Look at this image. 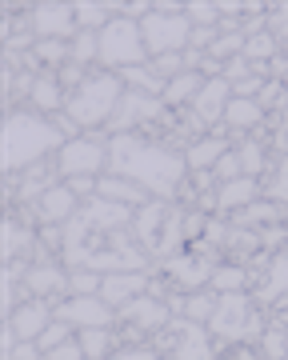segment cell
I'll use <instances>...</instances> for the list:
<instances>
[{
  "label": "cell",
  "instance_id": "cell-1",
  "mask_svg": "<svg viewBox=\"0 0 288 360\" xmlns=\"http://www.w3.org/2000/svg\"><path fill=\"white\" fill-rule=\"evenodd\" d=\"M108 172L136 180L160 200H176L188 160L176 144H157L140 132H124V136L108 141Z\"/></svg>",
  "mask_w": 288,
  "mask_h": 360
},
{
  "label": "cell",
  "instance_id": "cell-2",
  "mask_svg": "<svg viewBox=\"0 0 288 360\" xmlns=\"http://www.w3.org/2000/svg\"><path fill=\"white\" fill-rule=\"evenodd\" d=\"M0 141H4V172H13V176L65 148V136L53 124V116L25 112V108H8Z\"/></svg>",
  "mask_w": 288,
  "mask_h": 360
},
{
  "label": "cell",
  "instance_id": "cell-3",
  "mask_svg": "<svg viewBox=\"0 0 288 360\" xmlns=\"http://www.w3.org/2000/svg\"><path fill=\"white\" fill-rule=\"evenodd\" d=\"M184 208H176V200H160L152 196L144 208H136V220H132V232H136V240L140 248L152 257V264H164L172 260L176 252H184Z\"/></svg>",
  "mask_w": 288,
  "mask_h": 360
},
{
  "label": "cell",
  "instance_id": "cell-4",
  "mask_svg": "<svg viewBox=\"0 0 288 360\" xmlns=\"http://www.w3.org/2000/svg\"><path fill=\"white\" fill-rule=\"evenodd\" d=\"M120 96H124V80L117 72H89V80L80 84L77 92H68L65 112L77 120L84 132L108 129V120L117 112Z\"/></svg>",
  "mask_w": 288,
  "mask_h": 360
},
{
  "label": "cell",
  "instance_id": "cell-5",
  "mask_svg": "<svg viewBox=\"0 0 288 360\" xmlns=\"http://www.w3.org/2000/svg\"><path fill=\"white\" fill-rule=\"evenodd\" d=\"M209 333L224 345H261V336L268 333V321L252 309L249 292H221L216 312L209 321Z\"/></svg>",
  "mask_w": 288,
  "mask_h": 360
},
{
  "label": "cell",
  "instance_id": "cell-6",
  "mask_svg": "<svg viewBox=\"0 0 288 360\" xmlns=\"http://www.w3.org/2000/svg\"><path fill=\"white\" fill-rule=\"evenodd\" d=\"M148 44H144L140 20H129V16H112V25L100 32V65L112 68V72H124V68L148 65Z\"/></svg>",
  "mask_w": 288,
  "mask_h": 360
},
{
  "label": "cell",
  "instance_id": "cell-7",
  "mask_svg": "<svg viewBox=\"0 0 288 360\" xmlns=\"http://www.w3.org/2000/svg\"><path fill=\"white\" fill-rule=\"evenodd\" d=\"M108 136L105 129L96 132H80L77 141H65V148L53 156L56 168H60V180L72 176H105L108 172Z\"/></svg>",
  "mask_w": 288,
  "mask_h": 360
},
{
  "label": "cell",
  "instance_id": "cell-8",
  "mask_svg": "<svg viewBox=\"0 0 288 360\" xmlns=\"http://www.w3.org/2000/svg\"><path fill=\"white\" fill-rule=\"evenodd\" d=\"M144 44H148V56H169V52H188V40H192V20L184 13H148L140 20Z\"/></svg>",
  "mask_w": 288,
  "mask_h": 360
},
{
  "label": "cell",
  "instance_id": "cell-9",
  "mask_svg": "<svg viewBox=\"0 0 288 360\" xmlns=\"http://www.w3.org/2000/svg\"><path fill=\"white\" fill-rule=\"evenodd\" d=\"M164 108L169 104L160 101V96H148V92H136V89H124V96H120L117 112H112V120H108V136H124V132H136L140 124H152V120H160L164 116Z\"/></svg>",
  "mask_w": 288,
  "mask_h": 360
},
{
  "label": "cell",
  "instance_id": "cell-10",
  "mask_svg": "<svg viewBox=\"0 0 288 360\" xmlns=\"http://www.w3.org/2000/svg\"><path fill=\"white\" fill-rule=\"evenodd\" d=\"M56 321L72 324V328H112L117 321V309L108 304L105 296H68V300H56L53 304Z\"/></svg>",
  "mask_w": 288,
  "mask_h": 360
},
{
  "label": "cell",
  "instance_id": "cell-11",
  "mask_svg": "<svg viewBox=\"0 0 288 360\" xmlns=\"http://www.w3.org/2000/svg\"><path fill=\"white\" fill-rule=\"evenodd\" d=\"M32 32H37V40H72L80 32L77 4H68V0H40V4H32Z\"/></svg>",
  "mask_w": 288,
  "mask_h": 360
},
{
  "label": "cell",
  "instance_id": "cell-12",
  "mask_svg": "<svg viewBox=\"0 0 288 360\" xmlns=\"http://www.w3.org/2000/svg\"><path fill=\"white\" fill-rule=\"evenodd\" d=\"M68 281H72V272H68L60 260L28 264L25 281H20V304H25L28 296H32V300H56V296H68Z\"/></svg>",
  "mask_w": 288,
  "mask_h": 360
},
{
  "label": "cell",
  "instance_id": "cell-13",
  "mask_svg": "<svg viewBox=\"0 0 288 360\" xmlns=\"http://www.w3.org/2000/svg\"><path fill=\"white\" fill-rule=\"evenodd\" d=\"M117 321L129 324V328H140V333L148 336V333H164V328H169V324H172V309H169V300H164V296L144 292V296H136V300H129V304H120Z\"/></svg>",
  "mask_w": 288,
  "mask_h": 360
},
{
  "label": "cell",
  "instance_id": "cell-14",
  "mask_svg": "<svg viewBox=\"0 0 288 360\" xmlns=\"http://www.w3.org/2000/svg\"><path fill=\"white\" fill-rule=\"evenodd\" d=\"M169 328H176V352L172 360H212L216 348L209 340V324H197L188 316H172Z\"/></svg>",
  "mask_w": 288,
  "mask_h": 360
},
{
  "label": "cell",
  "instance_id": "cell-15",
  "mask_svg": "<svg viewBox=\"0 0 288 360\" xmlns=\"http://www.w3.org/2000/svg\"><path fill=\"white\" fill-rule=\"evenodd\" d=\"M228 104H233V84H228L224 77H212L209 84L200 89V96L192 101V108H188V112L197 116V120H204L209 129H216V124H224Z\"/></svg>",
  "mask_w": 288,
  "mask_h": 360
},
{
  "label": "cell",
  "instance_id": "cell-16",
  "mask_svg": "<svg viewBox=\"0 0 288 360\" xmlns=\"http://www.w3.org/2000/svg\"><path fill=\"white\" fill-rule=\"evenodd\" d=\"M164 272H169V281L176 284V288L200 292L204 284H212V272H216V264H212V260L192 257V252H176L172 260H164Z\"/></svg>",
  "mask_w": 288,
  "mask_h": 360
},
{
  "label": "cell",
  "instance_id": "cell-17",
  "mask_svg": "<svg viewBox=\"0 0 288 360\" xmlns=\"http://www.w3.org/2000/svg\"><path fill=\"white\" fill-rule=\"evenodd\" d=\"M80 205H84V200L68 188V180H60V184H53V188L37 200V217H40V224H60V229H65L68 220L80 212Z\"/></svg>",
  "mask_w": 288,
  "mask_h": 360
},
{
  "label": "cell",
  "instance_id": "cell-18",
  "mask_svg": "<svg viewBox=\"0 0 288 360\" xmlns=\"http://www.w3.org/2000/svg\"><path fill=\"white\" fill-rule=\"evenodd\" d=\"M53 321H56L53 300H25V304H20L13 316H8L16 340H40V333H44Z\"/></svg>",
  "mask_w": 288,
  "mask_h": 360
},
{
  "label": "cell",
  "instance_id": "cell-19",
  "mask_svg": "<svg viewBox=\"0 0 288 360\" xmlns=\"http://www.w3.org/2000/svg\"><path fill=\"white\" fill-rule=\"evenodd\" d=\"M148 288H152V272H108L105 284H100V296H105L112 309H120V304L144 296Z\"/></svg>",
  "mask_w": 288,
  "mask_h": 360
},
{
  "label": "cell",
  "instance_id": "cell-20",
  "mask_svg": "<svg viewBox=\"0 0 288 360\" xmlns=\"http://www.w3.org/2000/svg\"><path fill=\"white\" fill-rule=\"evenodd\" d=\"M224 153H228V129H224V124H216L209 136H200V141H192L188 148H184V160H188V168H192V172H212V168H216V160H221Z\"/></svg>",
  "mask_w": 288,
  "mask_h": 360
},
{
  "label": "cell",
  "instance_id": "cell-21",
  "mask_svg": "<svg viewBox=\"0 0 288 360\" xmlns=\"http://www.w3.org/2000/svg\"><path fill=\"white\" fill-rule=\"evenodd\" d=\"M0 252H4V264H13V260L20 257H32V252H40V236L28 224H20L16 220V212H8L4 217V240H0Z\"/></svg>",
  "mask_w": 288,
  "mask_h": 360
},
{
  "label": "cell",
  "instance_id": "cell-22",
  "mask_svg": "<svg viewBox=\"0 0 288 360\" xmlns=\"http://www.w3.org/2000/svg\"><path fill=\"white\" fill-rule=\"evenodd\" d=\"M96 196L117 200V205H129V208H144L152 200V193H148L144 184H136V180H129V176H112V172H105V176L96 180Z\"/></svg>",
  "mask_w": 288,
  "mask_h": 360
},
{
  "label": "cell",
  "instance_id": "cell-23",
  "mask_svg": "<svg viewBox=\"0 0 288 360\" xmlns=\"http://www.w3.org/2000/svg\"><path fill=\"white\" fill-rule=\"evenodd\" d=\"M280 296H288V248H280L276 257H268L264 281L256 288V300H264V304H276Z\"/></svg>",
  "mask_w": 288,
  "mask_h": 360
},
{
  "label": "cell",
  "instance_id": "cell-24",
  "mask_svg": "<svg viewBox=\"0 0 288 360\" xmlns=\"http://www.w3.org/2000/svg\"><path fill=\"white\" fill-rule=\"evenodd\" d=\"M28 104L32 108H40V112H65V104H68V92L60 89V80H56V72H40L37 84H32V96H28Z\"/></svg>",
  "mask_w": 288,
  "mask_h": 360
},
{
  "label": "cell",
  "instance_id": "cell-25",
  "mask_svg": "<svg viewBox=\"0 0 288 360\" xmlns=\"http://www.w3.org/2000/svg\"><path fill=\"white\" fill-rule=\"evenodd\" d=\"M204 84H209V77H204V72L184 68L181 77L169 80V89H164V104H169V108H184V104L192 108V101L200 96V89H204Z\"/></svg>",
  "mask_w": 288,
  "mask_h": 360
},
{
  "label": "cell",
  "instance_id": "cell-26",
  "mask_svg": "<svg viewBox=\"0 0 288 360\" xmlns=\"http://www.w3.org/2000/svg\"><path fill=\"white\" fill-rule=\"evenodd\" d=\"M256 193H261V184L252 176L216 184V208H221V212H228V208H249V205H256Z\"/></svg>",
  "mask_w": 288,
  "mask_h": 360
},
{
  "label": "cell",
  "instance_id": "cell-27",
  "mask_svg": "<svg viewBox=\"0 0 288 360\" xmlns=\"http://www.w3.org/2000/svg\"><path fill=\"white\" fill-rule=\"evenodd\" d=\"M264 120V108L261 101H249V96H233L228 112H224V129H236V132H249Z\"/></svg>",
  "mask_w": 288,
  "mask_h": 360
},
{
  "label": "cell",
  "instance_id": "cell-28",
  "mask_svg": "<svg viewBox=\"0 0 288 360\" xmlns=\"http://www.w3.org/2000/svg\"><path fill=\"white\" fill-rule=\"evenodd\" d=\"M72 4H77L80 32H105L112 25V4L108 0H72Z\"/></svg>",
  "mask_w": 288,
  "mask_h": 360
},
{
  "label": "cell",
  "instance_id": "cell-29",
  "mask_svg": "<svg viewBox=\"0 0 288 360\" xmlns=\"http://www.w3.org/2000/svg\"><path fill=\"white\" fill-rule=\"evenodd\" d=\"M117 77L124 80V89L148 92V96H160V101H164V89H169V80H164V77H157V72H152V65L124 68V72H117Z\"/></svg>",
  "mask_w": 288,
  "mask_h": 360
},
{
  "label": "cell",
  "instance_id": "cell-30",
  "mask_svg": "<svg viewBox=\"0 0 288 360\" xmlns=\"http://www.w3.org/2000/svg\"><path fill=\"white\" fill-rule=\"evenodd\" d=\"M77 340H80V348H84V356L89 360H108L112 352V328H80L77 333Z\"/></svg>",
  "mask_w": 288,
  "mask_h": 360
},
{
  "label": "cell",
  "instance_id": "cell-31",
  "mask_svg": "<svg viewBox=\"0 0 288 360\" xmlns=\"http://www.w3.org/2000/svg\"><path fill=\"white\" fill-rule=\"evenodd\" d=\"M280 212L284 208L280 205H273V200H256V205H249V208H240L236 212V229H256V224H273V220H280Z\"/></svg>",
  "mask_w": 288,
  "mask_h": 360
},
{
  "label": "cell",
  "instance_id": "cell-32",
  "mask_svg": "<svg viewBox=\"0 0 288 360\" xmlns=\"http://www.w3.org/2000/svg\"><path fill=\"white\" fill-rule=\"evenodd\" d=\"M184 16L192 20V28H221V0H188Z\"/></svg>",
  "mask_w": 288,
  "mask_h": 360
},
{
  "label": "cell",
  "instance_id": "cell-33",
  "mask_svg": "<svg viewBox=\"0 0 288 360\" xmlns=\"http://www.w3.org/2000/svg\"><path fill=\"white\" fill-rule=\"evenodd\" d=\"M212 288H216V292H244V288H249V269H240V264H221V269L212 272Z\"/></svg>",
  "mask_w": 288,
  "mask_h": 360
},
{
  "label": "cell",
  "instance_id": "cell-34",
  "mask_svg": "<svg viewBox=\"0 0 288 360\" xmlns=\"http://www.w3.org/2000/svg\"><path fill=\"white\" fill-rule=\"evenodd\" d=\"M92 60L100 65V32H77L72 37V65L89 68Z\"/></svg>",
  "mask_w": 288,
  "mask_h": 360
},
{
  "label": "cell",
  "instance_id": "cell-35",
  "mask_svg": "<svg viewBox=\"0 0 288 360\" xmlns=\"http://www.w3.org/2000/svg\"><path fill=\"white\" fill-rule=\"evenodd\" d=\"M216 300L221 296H212V292H188V300H184V316L188 321H197V324H209L212 321V312H216Z\"/></svg>",
  "mask_w": 288,
  "mask_h": 360
},
{
  "label": "cell",
  "instance_id": "cell-36",
  "mask_svg": "<svg viewBox=\"0 0 288 360\" xmlns=\"http://www.w3.org/2000/svg\"><path fill=\"white\" fill-rule=\"evenodd\" d=\"M236 153H240V165H244V176H261L264 172V144L261 141H240V148H236Z\"/></svg>",
  "mask_w": 288,
  "mask_h": 360
},
{
  "label": "cell",
  "instance_id": "cell-37",
  "mask_svg": "<svg viewBox=\"0 0 288 360\" xmlns=\"http://www.w3.org/2000/svg\"><path fill=\"white\" fill-rule=\"evenodd\" d=\"M261 348L268 360H284L288 356V328H280V324H268V333L261 336Z\"/></svg>",
  "mask_w": 288,
  "mask_h": 360
},
{
  "label": "cell",
  "instance_id": "cell-38",
  "mask_svg": "<svg viewBox=\"0 0 288 360\" xmlns=\"http://www.w3.org/2000/svg\"><path fill=\"white\" fill-rule=\"evenodd\" d=\"M100 284H105L100 272L80 269V272H72V281H68V296H100Z\"/></svg>",
  "mask_w": 288,
  "mask_h": 360
},
{
  "label": "cell",
  "instance_id": "cell-39",
  "mask_svg": "<svg viewBox=\"0 0 288 360\" xmlns=\"http://www.w3.org/2000/svg\"><path fill=\"white\" fill-rule=\"evenodd\" d=\"M212 176H216V184H228V180H240L244 176V165H240V153L236 148H228V153L216 160V168H212Z\"/></svg>",
  "mask_w": 288,
  "mask_h": 360
},
{
  "label": "cell",
  "instance_id": "cell-40",
  "mask_svg": "<svg viewBox=\"0 0 288 360\" xmlns=\"http://www.w3.org/2000/svg\"><path fill=\"white\" fill-rule=\"evenodd\" d=\"M72 333H77V328H72V324H65V321H53L48 324V328H44V333H40V352H53L56 345H65V340H72Z\"/></svg>",
  "mask_w": 288,
  "mask_h": 360
},
{
  "label": "cell",
  "instance_id": "cell-41",
  "mask_svg": "<svg viewBox=\"0 0 288 360\" xmlns=\"http://www.w3.org/2000/svg\"><path fill=\"white\" fill-rule=\"evenodd\" d=\"M148 65H152L157 77L172 80V77H181L184 72V52H169V56H157V60H148Z\"/></svg>",
  "mask_w": 288,
  "mask_h": 360
},
{
  "label": "cell",
  "instance_id": "cell-42",
  "mask_svg": "<svg viewBox=\"0 0 288 360\" xmlns=\"http://www.w3.org/2000/svg\"><path fill=\"white\" fill-rule=\"evenodd\" d=\"M268 32H273L280 44L288 40V4H273V8H268Z\"/></svg>",
  "mask_w": 288,
  "mask_h": 360
},
{
  "label": "cell",
  "instance_id": "cell-43",
  "mask_svg": "<svg viewBox=\"0 0 288 360\" xmlns=\"http://www.w3.org/2000/svg\"><path fill=\"white\" fill-rule=\"evenodd\" d=\"M44 360H89V356H84L80 340L72 336V340H65V345H56L53 352H44Z\"/></svg>",
  "mask_w": 288,
  "mask_h": 360
},
{
  "label": "cell",
  "instance_id": "cell-44",
  "mask_svg": "<svg viewBox=\"0 0 288 360\" xmlns=\"http://www.w3.org/2000/svg\"><path fill=\"white\" fill-rule=\"evenodd\" d=\"M108 360H160L157 348H144V345H129V348H117Z\"/></svg>",
  "mask_w": 288,
  "mask_h": 360
},
{
  "label": "cell",
  "instance_id": "cell-45",
  "mask_svg": "<svg viewBox=\"0 0 288 360\" xmlns=\"http://www.w3.org/2000/svg\"><path fill=\"white\" fill-rule=\"evenodd\" d=\"M268 196H273V205L288 208V172H276L273 184H268Z\"/></svg>",
  "mask_w": 288,
  "mask_h": 360
},
{
  "label": "cell",
  "instance_id": "cell-46",
  "mask_svg": "<svg viewBox=\"0 0 288 360\" xmlns=\"http://www.w3.org/2000/svg\"><path fill=\"white\" fill-rule=\"evenodd\" d=\"M96 180H100V176H72V180H68V188H72L80 200H92V196H96Z\"/></svg>",
  "mask_w": 288,
  "mask_h": 360
},
{
  "label": "cell",
  "instance_id": "cell-47",
  "mask_svg": "<svg viewBox=\"0 0 288 360\" xmlns=\"http://www.w3.org/2000/svg\"><path fill=\"white\" fill-rule=\"evenodd\" d=\"M53 124L60 129V136H65V141H77L80 132H84V129H80V124H77V120H72L68 112H56V116H53Z\"/></svg>",
  "mask_w": 288,
  "mask_h": 360
},
{
  "label": "cell",
  "instance_id": "cell-48",
  "mask_svg": "<svg viewBox=\"0 0 288 360\" xmlns=\"http://www.w3.org/2000/svg\"><path fill=\"white\" fill-rule=\"evenodd\" d=\"M200 229H209V220L200 217V212H188V217H184V236L192 240V236H197Z\"/></svg>",
  "mask_w": 288,
  "mask_h": 360
},
{
  "label": "cell",
  "instance_id": "cell-49",
  "mask_svg": "<svg viewBox=\"0 0 288 360\" xmlns=\"http://www.w3.org/2000/svg\"><path fill=\"white\" fill-rule=\"evenodd\" d=\"M152 13H184V4H176V0H152Z\"/></svg>",
  "mask_w": 288,
  "mask_h": 360
},
{
  "label": "cell",
  "instance_id": "cell-50",
  "mask_svg": "<svg viewBox=\"0 0 288 360\" xmlns=\"http://www.w3.org/2000/svg\"><path fill=\"white\" fill-rule=\"evenodd\" d=\"M280 172H288V156H280Z\"/></svg>",
  "mask_w": 288,
  "mask_h": 360
},
{
  "label": "cell",
  "instance_id": "cell-51",
  "mask_svg": "<svg viewBox=\"0 0 288 360\" xmlns=\"http://www.w3.org/2000/svg\"><path fill=\"white\" fill-rule=\"evenodd\" d=\"M284 360H288V356H284Z\"/></svg>",
  "mask_w": 288,
  "mask_h": 360
}]
</instances>
